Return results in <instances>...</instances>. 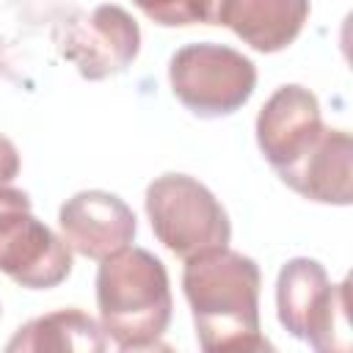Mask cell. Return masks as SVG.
<instances>
[{"instance_id":"1","label":"cell","mask_w":353,"mask_h":353,"mask_svg":"<svg viewBox=\"0 0 353 353\" xmlns=\"http://www.w3.org/2000/svg\"><path fill=\"white\" fill-rule=\"evenodd\" d=\"M259 265L229 245L185 259L182 290L201 350H270L259 328Z\"/></svg>"},{"instance_id":"2","label":"cell","mask_w":353,"mask_h":353,"mask_svg":"<svg viewBox=\"0 0 353 353\" xmlns=\"http://www.w3.org/2000/svg\"><path fill=\"white\" fill-rule=\"evenodd\" d=\"M97 306L99 325L119 350L160 347L174 312L165 265L138 245L110 254L97 270Z\"/></svg>"},{"instance_id":"3","label":"cell","mask_w":353,"mask_h":353,"mask_svg":"<svg viewBox=\"0 0 353 353\" xmlns=\"http://www.w3.org/2000/svg\"><path fill=\"white\" fill-rule=\"evenodd\" d=\"M143 204L154 237L179 259L229 245L226 210L207 185L188 174H163L149 182Z\"/></svg>"},{"instance_id":"4","label":"cell","mask_w":353,"mask_h":353,"mask_svg":"<svg viewBox=\"0 0 353 353\" xmlns=\"http://www.w3.org/2000/svg\"><path fill=\"white\" fill-rule=\"evenodd\" d=\"M168 80L174 97L201 119H218L240 110L256 88V66L243 52L196 41L171 55Z\"/></svg>"},{"instance_id":"5","label":"cell","mask_w":353,"mask_h":353,"mask_svg":"<svg viewBox=\"0 0 353 353\" xmlns=\"http://www.w3.org/2000/svg\"><path fill=\"white\" fill-rule=\"evenodd\" d=\"M347 290L331 284L325 268L317 259L295 256L281 265L276 281L279 323L314 350L347 347Z\"/></svg>"},{"instance_id":"6","label":"cell","mask_w":353,"mask_h":353,"mask_svg":"<svg viewBox=\"0 0 353 353\" xmlns=\"http://www.w3.org/2000/svg\"><path fill=\"white\" fill-rule=\"evenodd\" d=\"M58 44L61 55L77 66L80 77L105 80L135 61L141 50V28L121 6L105 3L66 22Z\"/></svg>"},{"instance_id":"7","label":"cell","mask_w":353,"mask_h":353,"mask_svg":"<svg viewBox=\"0 0 353 353\" xmlns=\"http://www.w3.org/2000/svg\"><path fill=\"white\" fill-rule=\"evenodd\" d=\"M0 273L28 290H52L72 273V248L30 210L0 207Z\"/></svg>"},{"instance_id":"8","label":"cell","mask_w":353,"mask_h":353,"mask_svg":"<svg viewBox=\"0 0 353 353\" xmlns=\"http://www.w3.org/2000/svg\"><path fill=\"white\" fill-rule=\"evenodd\" d=\"M58 226L72 251L85 259H108L132 245L138 223L124 199L108 190H80L63 201Z\"/></svg>"},{"instance_id":"9","label":"cell","mask_w":353,"mask_h":353,"mask_svg":"<svg viewBox=\"0 0 353 353\" xmlns=\"http://www.w3.org/2000/svg\"><path fill=\"white\" fill-rule=\"evenodd\" d=\"M323 127L317 97L298 83H287L262 105L256 116V143L265 160L281 171L314 146Z\"/></svg>"},{"instance_id":"10","label":"cell","mask_w":353,"mask_h":353,"mask_svg":"<svg viewBox=\"0 0 353 353\" xmlns=\"http://www.w3.org/2000/svg\"><path fill=\"white\" fill-rule=\"evenodd\" d=\"M276 174L309 201L347 207L353 201V141L345 130L323 127L314 146Z\"/></svg>"},{"instance_id":"11","label":"cell","mask_w":353,"mask_h":353,"mask_svg":"<svg viewBox=\"0 0 353 353\" xmlns=\"http://www.w3.org/2000/svg\"><path fill=\"white\" fill-rule=\"evenodd\" d=\"M309 19V0H226L221 25L256 52L290 47Z\"/></svg>"},{"instance_id":"12","label":"cell","mask_w":353,"mask_h":353,"mask_svg":"<svg viewBox=\"0 0 353 353\" xmlns=\"http://www.w3.org/2000/svg\"><path fill=\"white\" fill-rule=\"evenodd\" d=\"M108 336L102 325L80 309H58L41 314L11 336L8 353H102Z\"/></svg>"},{"instance_id":"13","label":"cell","mask_w":353,"mask_h":353,"mask_svg":"<svg viewBox=\"0 0 353 353\" xmlns=\"http://www.w3.org/2000/svg\"><path fill=\"white\" fill-rule=\"evenodd\" d=\"M17 176H19V152H17V146L6 135H0V207L30 210L28 193L14 188Z\"/></svg>"},{"instance_id":"14","label":"cell","mask_w":353,"mask_h":353,"mask_svg":"<svg viewBox=\"0 0 353 353\" xmlns=\"http://www.w3.org/2000/svg\"><path fill=\"white\" fill-rule=\"evenodd\" d=\"M152 22L176 28V25H193L190 17V0H132Z\"/></svg>"},{"instance_id":"15","label":"cell","mask_w":353,"mask_h":353,"mask_svg":"<svg viewBox=\"0 0 353 353\" xmlns=\"http://www.w3.org/2000/svg\"><path fill=\"white\" fill-rule=\"evenodd\" d=\"M226 0H190V17L193 22H204V25H221Z\"/></svg>"}]
</instances>
